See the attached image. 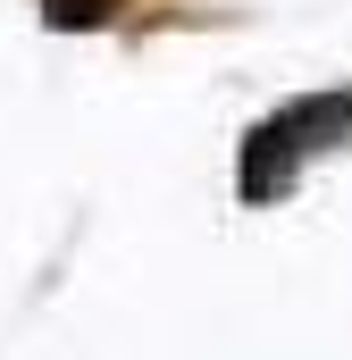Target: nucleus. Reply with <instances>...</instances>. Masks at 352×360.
Returning a JSON list of instances; mask_svg holds the SVG:
<instances>
[{"mask_svg": "<svg viewBox=\"0 0 352 360\" xmlns=\"http://www.w3.org/2000/svg\"><path fill=\"white\" fill-rule=\"evenodd\" d=\"M352 134V92H319V101H294V109H277L268 126H252V143H244V168H235V184L244 176H260L268 160L285 151L294 160V176L319 160V151H336Z\"/></svg>", "mask_w": 352, "mask_h": 360, "instance_id": "obj_1", "label": "nucleus"}]
</instances>
